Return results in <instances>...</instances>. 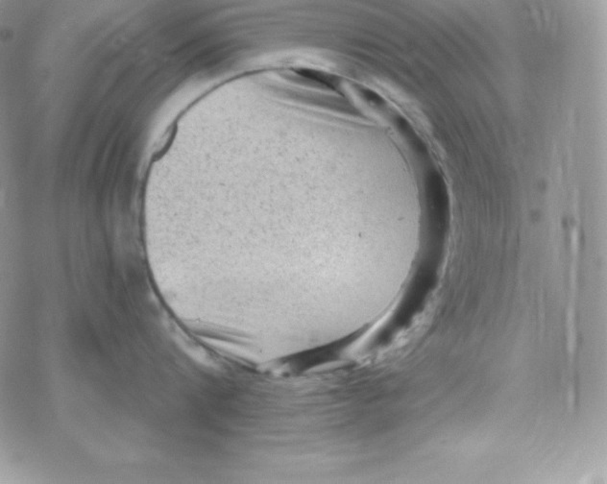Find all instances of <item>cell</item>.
I'll use <instances>...</instances> for the list:
<instances>
[{"label": "cell", "mask_w": 607, "mask_h": 484, "mask_svg": "<svg viewBox=\"0 0 607 484\" xmlns=\"http://www.w3.org/2000/svg\"><path fill=\"white\" fill-rule=\"evenodd\" d=\"M371 327L372 324H369V325L361 327L358 330L354 331L353 333L347 334V336L337 339L333 343L286 356L279 361V365H277V368L281 370L282 373L289 374V375H301V374L334 363V361L341 358L344 352L362 338Z\"/></svg>", "instance_id": "obj_1"}, {"label": "cell", "mask_w": 607, "mask_h": 484, "mask_svg": "<svg viewBox=\"0 0 607 484\" xmlns=\"http://www.w3.org/2000/svg\"><path fill=\"white\" fill-rule=\"evenodd\" d=\"M294 74L300 78L305 81L311 82L320 86L322 88L332 89V91L339 92L341 88V81L336 76L331 74H327L316 69H297Z\"/></svg>", "instance_id": "obj_2"}, {"label": "cell", "mask_w": 607, "mask_h": 484, "mask_svg": "<svg viewBox=\"0 0 607 484\" xmlns=\"http://www.w3.org/2000/svg\"><path fill=\"white\" fill-rule=\"evenodd\" d=\"M357 89H358L362 98L368 102V103L376 105V106H382V105H384V99L382 98L377 92L372 91V89L364 88V87H359V88Z\"/></svg>", "instance_id": "obj_3"}]
</instances>
